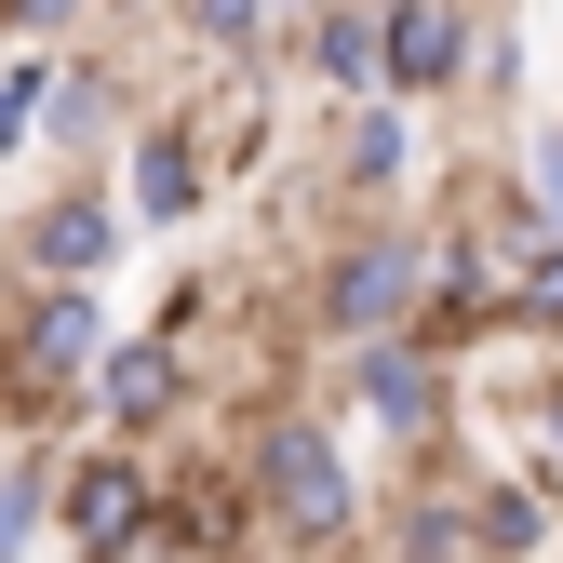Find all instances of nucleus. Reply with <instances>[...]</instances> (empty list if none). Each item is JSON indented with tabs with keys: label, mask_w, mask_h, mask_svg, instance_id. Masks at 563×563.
Here are the masks:
<instances>
[{
	"label": "nucleus",
	"mask_w": 563,
	"mask_h": 563,
	"mask_svg": "<svg viewBox=\"0 0 563 563\" xmlns=\"http://www.w3.org/2000/svg\"><path fill=\"white\" fill-rule=\"evenodd\" d=\"M255 510L282 523V537H363V483H349V456H335V430H309V416H282V430L255 443Z\"/></svg>",
	"instance_id": "nucleus-1"
},
{
	"label": "nucleus",
	"mask_w": 563,
	"mask_h": 563,
	"mask_svg": "<svg viewBox=\"0 0 563 563\" xmlns=\"http://www.w3.org/2000/svg\"><path fill=\"white\" fill-rule=\"evenodd\" d=\"M95 349H108L95 282H41V296H27V322L0 335V402H81Z\"/></svg>",
	"instance_id": "nucleus-2"
},
{
	"label": "nucleus",
	"mask_w": 563,
	"mask_h": 563,
	"mask_svg": "<svg viewBox=\"0 0 563 563\" xmlns=\"http://www.w3.org/2000/svg\"><path fill=\"white\" fill-rule=\"evenodd\" d=\"M349 402H363L389 443H430L456 389H443V363H430V335H416V322H389V335H349Z\"/></svg>",
	"instance_id": "nucleus-3"
},
{
	"label": "nucleus",
	"mask_w": 563,
	"mask_h": 563,
	"mask_svg": "<svg viewBox=\"0 0 563 563\" xmlns=\"http://www.w3.org/2000/svg\"><path fill=\"white\" fill-rule=\"evenodd\" d=\"M483 67L470 0H376V95H443Z\"/></svg>",
	"instance_id": "nucleus-4"
},
{
	"label": "nucleus",
	"mask_w": 563,
	"mask_h": 563,
	"mask_svg": "<svg viewBox=\"0 0 563 563\" xmlns=\"http://www.w3.org/2000/svg\"><path fill=\"white\" fill-rule=\"evenodd\" d=\"M416 296H430V255H416L402 229H389V242H349V255L322 268V322H335V335H389V322H416Z\"/></svg>",
	"instance_id": "nucleus-5"
},
{
	"label": "nucleus",
	"mask_w": 563,
	"mask_h": 563,
	"mask_svg": "<svg viewBox=\"0 0 563 563\" xmlns=\"http://www.w3.org/2000/svg\"><path fill=\"white\" fill-rule=\"evenodd\" d=\"M54 537L67 550H134V537H148V470H134L121 443L81 456V470H54Z\"/></svg>",
	"instance_id": "nucleus-6"
},
{
	"label": "nucleus",
	"mask_w": 563,
	"mask_h": 563,
	"mask_svg": "<svg viewBox=\"0 0 563 563\" xmlns=\"http://www.w3.org/2000/svg\"><path fill=\"white\" fill-rule=\"evenodd\" d=\"M175 389H188L175 335H134V349H95V376H81V402L108 416L121 443H134V430H162V416H175Z\"/></svg>",
	"instance_id": "nucleus-7"
},
{
	"label": "nucleus",
	"mask_w": 563,
	"mask_h": 563,
	"mask_svg": "<svg viewBox=\"0 0 563 563\" xmlns=\"http://www.w3.org/2000/svg\"><path fill=\"white\" fill-rule=\"evenodd\" d=\"M108 255H121V201H108V188H67V201L27 216V268H41V282H95Z\"/></svg>",
	"instance_id": "nucleus-8"
},
{
	"label": "nucleus",
	"mask_w": 563,
	"mask_h": 563,
	"mask_svg": "<svg viewBox=\"0 0 563 563\" xmlns=\"http://www.w3.org/2000/svg\"><path fill=\"white\" fill-rule=\"evenodd\" d=\"M175 216H201V134L188 121L134 148V229H175Z\"/></svg>",
	"instance_id": "nucleus-9"
},
{
	"label": "nucleus",
	"mask_w": 563,
	"mask_h": 563,
	"mask_svg": "<svg viewBox=\"0 0 563 563\" xmlns=\"http://www.w3.org/2000/svg\"><path fill=\"white\" fill-rule=\"evenodd\" d=\"M402 162H416V121H402V95H363V121H349V201H389L402 188Z\"/></svg>",
	"instance_id": "nucleus-10"
},
{
	"label": "nucleus",
	"mask_w": 563,
	"mask_h": 563,
	"mask_svg": "<svg viewBox=\"0 0 563 563\" xmlns=\"http://www.w3.org/2000/svg\"><path fill=\"white\" fill-rule=\"evenodd\" d=\"M309 67L335 95H376V0H335V14H309Z\"/></svg>",
	"instance_id": "nucleus-11"
},
{
	"label": "nucleus",
	"mask_w": 563,
	"mask_h": 563,
	"mask_svg": "<svg viewBox=\"0 0 563 563\" xmlns=\"http://www.w3.org/2000/svg\"><path fill=\"white\" fill-rule=\"evenodd\" d=\"M54 537V456H0V550Z\"/></svg>",
	"instance_id": "nucleus-12"
},
{
	"label": "nucleus",
	"mask_w": 563,
	"mask_h": 563,
	"mask_svg": "<svg viewBox=\"0 0 563 563\" xmlns=\"http://www.w3.org/2000/svg\"><path fill=\"white\" fill-rule=\"evenodd\" d=\"M470 537H483V550H550L563 523L523 497V483H483V497H470Z\"/></svg>",
	"instance_id": "nucleus-13"
},
{
	"label": "nucleus",
	"mask_w": 563,
	"mask_h": 563,
	"mask_svg": "<svg viewBox=\"0 0 563 563\" xmlns=\"http://www.w3.org/2000/svg\"><path fill=\"white\" fill-rule=\"evenodd\" d=\"M268 14H282V0H188L201 54H268Z\"/></svg>",
	"instance_id": "nucleus-14"
},
{
	"label": "nucleus",
	"mask_w": 563,
	"mask_h": 563,
	"mask_svg": "<svg viewBox=\"0 0 563 563\" xmlns=\"http://www.w3.org/2000/svg\"><path fill=\"white\" fill-rule=\"evenodd\" d=\"M41 81H54V54H0V162L27 148V121H41Z\"/></svg>",
	"instance_id": "nucleus-15"
},
{
	"label": "nucleus",
	"mask_w": 563,
	"mask_h": 563,
	"mask_svg": "<svg viewBox=\"0 0 563 563\" xmlns=\"http://www.w3.org/2000/svg\"><path fill=\"white\" fill-rule=\"evenodd\" d=\"M41 121L67 148H108V81H41Z\"/></svg>",
	"instance_id": "nucleus-16"
},
{
	"label": "nucleus",
	"mask_w": 563,
	"mask_h": 563,
	"mask_svg": "<svg viewBox=\"0 0 563 563\" xmlns=\"http://www.w3.org/2000/svg\"><path fill=\"white\" fill-rule=\"evenodd\" d=\"M510 309H523V322H563V229H550V242L523 255V282H510Z\"/></svg>",
	"instance_id": "nucleus-17"
},
{
	"label": "nucleus",
	"mask_w": 563,
	"mask_h": 563,
	"mask_svg": "<svg viewBox=\"0 0 563 563\" xmlns=\"http://www.w3.org/2000/svg\"><path fill=\"white\" fill-rule=\"evenodd\" d=\"M389 537H402V550H483L470 510H389Z\"/></svg>",
	"instance_id": "nucleus-18"
},
{
	"label": "nucleus",
	"mask_w": 563,
	"mask_h": 563,
	"mask_svg": "<svg viewBox=\"0 0 563 563\" xmlns=\"http://www.w3.org/2000/svg\"><path fill=\"white\" fill-rule=\"evenodd\" d=\"M537 216L563 229V134H537Z\"/></svg>",
	"instance_id": "nucleus-19"
},
{
	"label": "nucleus",
	"mask_w": 563,
	"mask_h": 563,
	"mask_svg": "<svg viewBox=\"0 0 563 563\" xmlns=\"http://www.w3.org/2000/svg\"><path fill=\"white\" fill-rule=\"evenodd\" d=\"M0 14H14V27H67V14H81V0H0Z\"/></svg>",
	"instance_id": "nucleus-20"
},
{
	"label": "nucleus",
	"mask_w": 563,
	"mask_h": 563,
	"mask_svg": "<svg viewBox=\"0 0 563 563\" xmlns=\"http://www.w3.org/2000/svg\"><path fill=\"white\" fill-rule=\"evenodd\" d=\"M550 430H563V402H550Z\"/></svg>",
	"instance_id": "nucleus-21"
},
{
	"label": "nucleus",
	"mask_w": 563,
	"mask_h": 563,
	"mask_svg": "<svg viewBox=\"0 0 563 563\" xmlns=\"http://www.w3.org/2000/svg\"><path fill=\"white\" fill-rule=\"evenodd\" d=\"M0 416H14V402H0Z\"/></svg>",
	"instance_id": "nucleus-22"
}]
</instances>
